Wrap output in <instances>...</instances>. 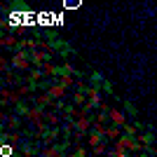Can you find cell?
<instances>
[{
  "instance_id": "ba28073f",
  "label": "cell",
  "mask_w": 157,
  "mask_h": 157,
  "mask_svg": "<svg viewBox=\"0 0 157 157\" xmlns=\"http://www.w3.org/2000/svg\"><path fill=\"white\" fill-rule=\"evenodd\" d=\"M136 141L141 143V148H150L152 141H155V136H152V131H145V134H138Z\"/></svg>"
},
{
  "instance_id": "9c48e42d",
  "label": "cell",
  "mask_w": 157,
  "mask_h": 157,
  "mask_svg": "<svg viewBox=\"0 0 157 157\" xmlns=\"http://www.w3.org/2000/svg\"><path fill=\"white\" fill-rule=\"evenodd\" d=\"M19 42L21 40H17L14 35H2V47H7V49H14V52H17V49H19Z\"/></svg>"
},
{
  "instance_id": "3957f363",
  "label": "cell",
  "mask_w": 157,
  "mask_h": 157,
  "mask_svg": "<svg viewBox=\"0 0 157 157\" xmlns=\"http://www.w3.org/2000/svg\"><path fill=\"white\" fill-rule=\"evenodd\" d=\"M12 66L17 71H33V61H31V54L26 49H17L12 54Z\"/></svg>"
},
{
  "instance_id": "8992f818",
  "label": "cell",
  "mask_w": 157,
  "mask_h": 157,
  "mask_svg": "<svg viewBox=\"0 0 157 157\" xmlns=\"http://www.w3.org/2000/svg\"><path fill=\"white\" fill-rule=\"evenodd\" d=\"M68 89H71V87H68V85H63L61 80H54L52 85H49V89H47V94H49V96H52L54 101H61V98L66 96V92H68Z\"/></svg>"
},
{
  "instance_id": "6da1fadb",
  "label": "cell",
  "mask_w": 157,
  "mask_h": 157,
  "mask_svg": "<svg viewBox=\"0 0 157 157\" xmlns=\"http://www.w3.org/2000/svg\"><path fill=\"white\" fill-rule=\"evenodd\" d=\"M75 124V141H80V138L85 136V134H89V131L94 129V120L87 115V113H82L80 110V117L73 122Z\"/></svg>"
},
{
  "instance_id": "7a4b0ae2",
  "label": "cell",
  "mask_w": 157,
  "mask_h": 157,
  "mask_svg": "<svg viewBox=\"0 0 157 157\" xmlns=\"http://www.w3.org/2000/svg\"><path fill=\"white\" fill-rule=\"evenodd\" d=\"M94 108H101V87L98 85H92L87 89V105L80 108V110L89 115V110H94Z\"/></svg>"
},
{
  "instance_id": "52a82bcc",
  "label": "cell",
  "mask_w": 157,
  "mask_h": 157,
  "mask_svg": "<svg viewBox=\"0 0 157 157\" xmlns=\"http://www.w3.org/2000/svg\"><path fill=\"white\" fill-rule=\"evenodd\" d=\"M2 122H5V127H10V131H17L21 127V115H17V113H12V115H2Z\"/></svg>"
},
{
  "instance_id": "8fae6325",
  "label": "cell",
  "mask_w": 157,
  "mask_h": 157,
  "mask_svg": "<svg viewBox=\"0 0 157 157\" xmlns=\"http://www.w3.org/2000/svg\"><path fill=\"white\" fill-rule=\"evenodd\" d=\"M73 157H89L85 152V148H82V145H78V148H75V152H73Z\"/></svg>"
},
{
  "instance_id": "277c9868",
  "label": "cell",
  "mask_w": 157,
  "mask_h": 157,
  "mask_svg": "<svg viewBox=\"0 0 157 157\" xmlns=\"http://www.w3.org/2000/svg\"><path fill=\"white\" fill-rule=\"evenodd\" d=\"M115 148H120V150H127V152L143 150V148H141V143L136 141V136H129V134H122V136L115 141Z\"/></svg>"
},
{
  "instance_id": "30bf717a",
  "label": "cell",
  "mask_w": 157,
  "mask_h": 157,
  "mask_svg": "<svg viewBox=\"0 0 157 157\" xmlns=\"http://www.w3.org/2000/svg\"><path fill=\"white\" fill-rule=\"evenodd\" d=\"M122 134H124V131L117 129V127H105V138H113V141H117Z\"/></svg>"
},
{
  "instance_id": "7c38bea8",
  "label": "cell",
  "mask_w": 157,
  "mask_h": 157,
  "mask_svg": "<svg viewBox=\"0 0 157 157\" xmlns=\"http://www.w3.org/2000/svg\"><path fill=\"white\" fill-rule=\"evenodd\" d=\"M110 155H113V157H129V152H127V150H120V148H115Z\"/></svg>"
},
{
  "instance_id": "5b68a950",
  "label": "cell",
  "mask_w": 157,
  "mask_h": 157,
  "mask_svg": "<svg viewBox=\"0 0 157 157\" xmlns=\"http://www.w3.org/2000/svg\"><path fill=\"white\" fill-rule=\"evenodd\" d=\"M108 120H110L113 127H117V129H124L129 122H127V115L120 108H113V105H108Z\"/></svg>"
}]
</instances>
